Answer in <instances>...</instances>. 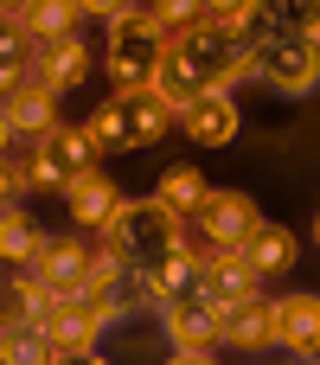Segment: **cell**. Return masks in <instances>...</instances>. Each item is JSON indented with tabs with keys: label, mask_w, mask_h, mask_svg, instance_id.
<instances>
[{
	"label": "cell",
	"mask_w": 320,
	"mask_h": 365,
	"mask_svg": "<svg viewBox=\"0 0 320 365\" xmlns=\"http://www.w3.org/2000/svg\"><path fill=\"white\" fill-rule=\"evenodd\" d=\"M237 71H244V45L231 38V6H205V19H199L186 38L167 45V58H160V71H154V96L180 115L192 96L224 90Z\"/></svg>",
	"instance_id": "cell-1"
},
{
	"label": "cell",
	"mask_w": 320,
	"mask_h": 365,
	"mask_svg": "<svg viewBox=\"0 0 320 365\" xmlns=\"http://www.w3.org/2000/svg\"><path fill=\"white\" fill-rule=\"evenodd\" d=\"M64 302H83L103 327H109V321H122V314L154 308V302H148V276H141V263H128L115 244L90 250V269H83V282H77Z\"/></svg>",
	"instance_id": "cell-2"
},
{
	"label": "cell",
	"mask_w": 320,
	"mask_h": 365,
	"mask_svg": "<svg viewBox=\"0 0 320 365\" xmlns=\"http://www.w3.org/2000/svg\"><path fill=\"white\" fill-rule=\"evenodd\" d=\"M167 128H173V109H167L154 90H115V96L83 122V135H90V148H96V154L148 148V141H160Z\"/></svg>",
	"instance_id": "cell-3"
},
{
	"label": "cell",
	"mask_w": 320,
	"mask_h": 365,
	"mask_svg": "<svg viewBox=\"0 0 320 365\" xmlns=\"http://www.w3.org/2000/svg\"><path fill=\"white\" fill-rule=\"evenodd\" d=\"M19 173H26V186H58V192H71L83 173H96V148H90V135L83 128H51V135H38L26 154H19Z\"/></svg>",
	"instance_id": "cell-4"
},
{
	"label": "cell",
	"mask_w": 320,
	"mask_h": 365,
	"mask_svg": "<svg viewBox=\"0 0 320 365\" xmlns=\"http://www.w3.org/2000/svg\"><path fill=\"white\" fill-rule=\"evenodd\" d=\"M250 231H257V205L237 199V192H205V205L180 225V237H186V250L199 263H212L218 250H237Z\"/></svg>",
	"instance_id": "cell-5"
},
{
	"label": "cell",
	"mask_w": 320,
	"mask_h": 365,
	"mask_svg": "<svg viewBox=\"0 0 320 365\" xmlns=\"http://www.w3.org/2000/svg\"><path fill=\"white\" fill-rule=\"evenodd\" d=\"M103 237H109L128 263H154L167 244H180V218H173L167 205H154V199H122L115 218L103 225Z\"/></svg>",
	"instance_id": "cell-6"
},
{
	"label": "cell",
	"mask_w": 320,
	"mask_h": 365,
	"mask_svg": "<svg viewBox=\"0 0 320 365\" xmlns=\"http://www.w3.org/2000/svg\"><path fill=\"white\" fill-rule=\"evenodd\" d=\"M160 58H167V38L154 32L148 6H135V13H128V19L109 32V77H115L122 90H154Z\"/></svg>",
	"instance_id": "cell-7"
},
{
	"label": "cell",
	"mask_w": 320,
	"mask_h": 365,
	"mask_svg": "<svg viewBox=\"0 0 320 365\" xmlns=\"http://www.w3.org/2000/svg\"><path fill=\"white\" fill-rule=\"evenodd\" d=\"M244 71H257L263 83H276V90H289V96H308L320 83V45L308 32H282V38L244 51Z\"/></svg>",
	"instance_id": "cell-8"
},
{
	"label": "cell",
	"mask_w": 320,
	"mask_h": 365,
	"mask_svg": "<svg viewBox=\"0 0 320 365\" xmlns=\"http://www.w3.org/2000/svg\"><path fill=\"white\" fill-rule=\"evenodd\" d=\"M167 334H173V359L192 365V359H212L218 346H224V334H218V308L192 289V295H180V302H167Z\"/></svg>",
	"instance_id": "cell-9"
},
{
	"label": "cell",
	"mask_w": 320,
	"mask_h": 365,
	"mask_svg": "<svg viewBox=\"0 0 320 365\" xmlns=\"http://www.w3.org/2000/svg\"><path fill=\"white\" fill-rule=\"evenodd\" d=\"M141 276H148V302L154 308H167V302H180V295H192L199 289V276H205V263L186 250V237L180 244H167L154 263H141Z\"/></svg>",
	"instance_id": "cell-10"
},
{
	"label": "cell",
	"mask_w": 320,
	"mask_h": 365,
	"mask_svg": "<svg viewBox=\"0 0 320 365\" xmlns=\"http://www.w3.org/2000/svg\"><path fill=\"white\" fill-rule=\"evenodd\" d=\"M38 327H45V340H51V353H58V359H90V353H96V340H103V321H96L83 302H58Z\"/></svg>",
	"instance_id": "cell-11"
},
{
	"label": "cell",
	"mask_w": 320,
	"mask_h": 365,
	"mask_svg": "<svg viewBox=\"0 0 320 365\" xmlns=\"http://www.w3.org/2000/svg\"><path fill=\"white\" fill-rule=\"evenodd\" d=\"M218 334H224V346H244V353L276 346V314H269V295L257 289V295H244V302L218 308Z\"/></svg>",
	"instance_id": "cell-12"
},
{
	"label": "cell",
	"mask_w": 320,
	"mask_h": 365,
	"mask_svg": "<svg viewBox=\"0 0 320 365\" xmlns=\"http://www.w3.org/2000/svg\"><path fill=\"white\" fill-rule=\"evenodd\" d=\"M90 45H83V32H71V38H58V45H38V71H32V83L38 90H77L83 77H90Z\"/></svg>",
	"instance_id": "cell-13"
},
{
	"label": "cell",
	"mask_w": 320,
	"mask_h": 365,
	"mask_svg": "<svg viewBox=\"0 0 320 365\" xmlns=\"http://www.w3.org/2000/svg\"><path fill=\"white\" fill-rule=\"evenodd\" d=\"M269 314H276V346H289L301 359L320 353V302L314 295H282V302H269Z\"/></svg>",
	"instance_id": "cell-14"
},
{
	"label": "cell",
	"mask_w": 320,
	"mask_h": 365,
	"mask_svg": "<svg viewBox=\"0 0 320 365\" xmlns=\"http://www.w3.org/2000/svg\"><path fill=\"white\" fill-rule=\"evenodd\" d=\"M192 141H205V148H224L231 135H237V103L224 96V90H205V96H192L180 115H173Z\"/></svg>",
	"instance_id": "cell-15"
},
{
	"label": "cell",
	"mask_w": 320,
	"mask_h": 365,
	"mask_svg": "<svg viewBox=\"0 0 320 365\" xmlns=\"http://www.w3.org/2000/svg\"><path fill=\"white\" fill-rule=\"evenodd\" d=\"M26 269H32L38 282H51L58 295H71V289L83 282V269H90V244H83V237H45Z\"/></svg>",
	"instance_id": "cell-16"
},
{
	"label": "cell",
	"mask_w": 320,
	"mask_h": 365,
	"mask_svg": "<svg viewBox=\"0 0 320 365\" xmlns=\"http://www.w3.org/2000/svg\"><path fill=\"white\" fill-rule=\"evenodd\" d=\"M263 289V276L244 263V250H218L212 263H205V276H199V295L212 302V308H231V302H244V295H257Z\"/></svg>",
	"instance_id": "cell-17"
},
{
	"label": "cell",
	"mask_w": 320,
	"mask_h": 365,
	"mask_svg": "<svg viewBox=\"0 0 320 365\" xmlns=\"http://www.w3.org/2000/svg\"><path fill=\"white\" fill-rule=\"evenodd\" d=\"M237 250H244V263H250V269L269 282V276H289V269H295L301 237H295V231H282V225H263V218H257V231H250Z\"/></svg>",
	"instance_id": "cell-18"
},
{
	"label": "cell",
	"mask_w": 320,
	"mask_h": 365,
	"mask_svg": "<svg viewBox=\"0 0 320 365\" xmlns=\"http://www.w3.org/2000/svg\"><path fill=\"white\" fill-rule=\"evenodd\" d=\"M0 109H6V122H13V135H26V141H38V135L58 128V96L38 90V83H19L13 96H0Z\"/></svg>",
	"instance_id": "cell-19"
},
{
	"label": "cell",
	"mask_w": 320,
	"mask_h": 365,
	"mask_svg": "<svg viewBox=\"0 0 320 365\" xmlns=\"http://www.w3.org/2000/svg\"><path fill=\"white\" fill-rule=\"evenodd\" d=\"M64 199H71V218H77L83 231H103V225L115 218V205H122L115 180H103V173H83V180H77Z\"/></svg>",
	"instance_id": "cell-20"
},
{
	"label": "cell",
	"mask_w": 320,
	"mask_h": 365,
	"mask_svg": "<svg viewBox=\"0 0 320 365\" xmlns=\"http://www.w3.org/2000/svg\"><path fill=\"white\" fill-rule=\"evenodd\" d=\"M19 26L38 45H58V38H71L83 26V6H71V0H32V6H19Z\"/></svg>",
	"instance_id": "cell-21"
},
{
	"label": "cell",
	"mask_w": 320,
	"mask_h": 365,
	"mask_svg": "<svg viewBox=\"0 0 320 365\" xmlns=\"http://www.w3.org/2000/svg\"><path fill=\"white\" fill-rule=\"evenodd\" d=\"M32 71H38V38L26 26H6L0 32V96H13L19 83H32Z\"/></svg>",
	"instance_id": "cell-22"
},
{
	"label": "cell",
	"mask_w": 320,
	"mask_h": 365,
	"mask_svg": "<svg viewBox=\"0 0 320 365\" xmlns=\"http://www.w3.org/2000/svg\"><path fill=\"white\" fill-rule=\"evenodd\" d=\"M154 205H167V212L186 225V218L205 205V173H199V167H167L160 186H154Z\"/></svg>",
	"instance_id": "cell-23"
},
{
	"label": "cell",
	"mask_w": 320,
	"mask_h": 365,
	"mask_svg": "<svg viewBox=\"0 0 320 365\" xmlns=\"http://www.w3.org/2000/svg\"><path fill=\"white\" fill-rule=\"evenodd\" d=\"M51 340L32 321H0V365H51Z\"/></svg>",
	"instance_id": "cell-24"
},
{
	"label": "cell",
	"mask_w": 320,
	"mask_h": 365,
	"mask_svg": "<svg viewBox=\"0 0 320 365\" xmlns=\"http://www.w3.org/2000/svg\"><path fill=\"white\" fill-rule=\"evenodd\" d=\"M231 38H237L244 51L282 38V6H269V0H244V6H231Z\"/></svg>",
	"instance_id": "cell-25"
},
{
	"label": "cell",
	"mask_w": 320,
	"mask_h": 365,
	"mask_svg": "<svg viewBox=\"0 0 320 365\" xmlns=\"http://www.w3.org/2000/svg\"><path fill=\"white\" fill-rule=\"evenodd\" d=\"M64 295L51 289V282H38V276H19V282H6V308H0V321H45L51 308H58Z\"/></svg>",
	"instance_id": "cell-26"
},
{
	"label": "cell",
	"mask_w": 320,
	"mask_h": 365,
	"mask_svg": "<svg viewBox=\"0 0 320 365\" xmlns=\"http://www.w3.org/2000/svg\"><path fill=\"white\" fill-rule=\"evenodd\" d=\"M38 244H45V231H38L19 205H6V212H0V263H32Z\"/></svg>",
	"instance_id": "cell-27"
},
{
	"label": "cell",
	"mask_w": 320,
	"mask_h": 365,
	"mask_svg": "<svg viewBox=\"0 0 320 365\" xmlns=\"http://www.w3.org/2000/svg\"><path fill=\"white\" fill-rule=\"evenodd\" d=\"M148 19H154V32L173 45V38H186V32L205 19V6H192V0H167V6H148Z\"/></svg>",
	"instance_id": "cell-28"
},
{
	"label": "cell",
	"mask_w": 320,
	"mask_h": 365,
	"mask_svg": "<svg viewBox=\"0 0 320 365\" xmlns=\"http://www.w3.org/2000/svg\"><path fill=\"white\" fill-rule=\"evenodd\" d=\"M26 192H32V186H26L19 160H13V154H0V212H6V205H19Z\"/></svg>",
	"instance_id": "cell-29"
},
{
	"label": "cell",
	"mask_w": 320,
	"mask_h": 365,
	"mask_svg": "<svg viewBox=\"0 0 320 365\" xmlns=\"http://www.w3.org/2000/svg\"><path fill=\"white\" fill-rule=\"evenodd\" d=\"M6 141H13V122H6V109H0V154H6Z\"/></svg>",
	"instance_id": "cell-30"
},
{
	"label": "cell",
	"mask_w": 320,
	"mask_h": 365,
	"mask_svg": "<svg viewBox=\"0 0 320 365\" xmlns=\"http://www.w3.org/2000/svg\"><path fill=\"white\" fill-rule=\"evenodd\" d=\"M6 26H19V6H0V32H6Z\"/></svg>",
	"instance_id": "cell-31"
}]
</instances>
